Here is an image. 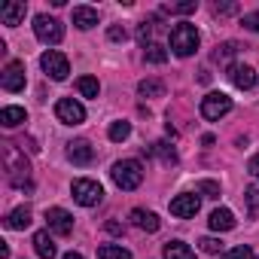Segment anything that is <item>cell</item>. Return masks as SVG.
I'll list each match as a JSON object with an SVG mask.
<instances>
[{"mask_svg":"<svg viewBox=\"0 0 259 259\" xmlns=\"http://www.w3.org/2000/svg\"><path fill=\"white\" fill-rule=\"evenodd\" d=\"M22 19H25V4L22 0H4V4H0V22L4 25L16 28V25H22Z\"/></svg>","mask_w":259,"mask_h":259,"instance_id":"12","label":"cell"},{"mask_svg":"<svg viewBox=\"0 0 259 259\" xmlns=\"http://www.w3.org/2000/svg\"><path fill=\"white\" fill-rule=\"evenodd\" d=\"M162 253H165V259H195L192 247H189V244H183V241H168Z\"/></svg>","mask_w":259,"mask_h":259,"instance_id":"20","label":"cell"},{"mask_svg":"<svg viewBox=\"0 0 259 259\" xmlns=\"http://www.w3.org/2000/svg\"><path fill=\"white\" fill-rule=\"evenodd\" d=\"M98 259H132V253H128L122 244H101L98 247Z\"/></svg>","mask_w":259,"mask_h":259,"instance_id":"22","label":"cell"},{"mask_svg":"<svg viewBox=\"0 0 259 259\" xmlns=\"http://www.w3.org/2000/svg\"><path fill=\"white\" fill-rule=\"evenodd\" d=\"M70 192H73V201H76V204H82V207H95V204H101V201H104V186H101L98 180H89V177L73 180Z\"/></svg>","mask_w":259,"mask_h":259,"instance_id":"4","label":"cell"},{"mask_svg":"<svg viewBox=\"0 0 259 259\" xmlns=\"http://www.w3.org/2000/svg\"><path fill=\"white\" fill-rule=\"evenodd\" d=\"M153 153H159L165 162H174V150H171L168 144H156V147H153Z\"/></svg>","mask_w":259,"mask_h":259,"instance_id":"34","label":"cell"},{"mask_svg":"<svg viewBox=\"0 0 259 259\" xmlns=\"http://www.w3.org/2000/svg\"><path fill=\"white\" fill-rule=\"evenodd\" d=\"M204 198H220V183H213V180H198V186H195Z\"/></svg>","mask_w":259,"mask_h":259,"instance_id":"27","label":"cell"},{"mask_svg":"<svg viewBox=\"0 0 259 259\" xmlns=\"http://www.w3.org/2000/svg\"><path fill=\"white\" fill-rule=\"evenodd\" d=\"M238 52V43H226L220 52H217V58H229V55H235Z\"/></svg>","mask_w":259,"mask_h":259,"instance_id":"36","label":"cell"},{"mask_svg":"<svg viewBox=\"0 0 259 259\" xmlns=\"http://www.w3.org/2000/svg\"><path fill=\"white\" fill-rule=\"evenodd\" d=\"M34 34H37L40 43L55 46V43L64 40V25H61L58 19H52V16H37V19H34Z\"/></svg>","mask_w":259,"mask_h":259,"instance_id":"5","label":"cell"},{"mask_svg":"<svg viewBox=\"0 0 259 259\" xmlns=\"http://www.w3.org/2000/svg\"><path fill=\"white\" fill-rule=\"evenodd\" d=\"M110 177H113V183H116L119 189L132 192V189H138V186L144 183V165H141L138 159H122V162L113 165Z\"/></svg>","mask_w":259,"mask_h":259,"instance_id":"1","label":"cell"},{"mask_svg":"<svg viewBox=\"0 0 259 259\" xmlns=\"http://www.w3.org/2000/svg\"><path fill=\"white\" fill-rule=\"evenodd\" d=\"M61 259H82V253H64Z\"/></svg>","mask_w":259,"mask_h":259,"instance_id":"38","label":"cell"},{"mask_svg":"<svg viewBox=\"0 0 259 259\" xmlns=\"http://www.w3.org/2000/svg\"><path fill=\"white\" fill-rule=\"evenodd\" d=\"M229 110H232V98H229V95H223V92H210V95H204V98H201V116H204V119H210V122L223 119Z\"/></svg>","mask_w":259,"mask_h":259,"instance_id":"7","label":"cell"},{"mask_svg":"<svg viewBox=\"0 0 259 259\" xmlns=\"http://www.w3.org/2000/svg\"><path fill=\"white\" fill-rule=\"evenodd\" d=\"M138 92H141V98H162V95H165V85H162L159 79H144V82L138 85Z\"/></svg>","mask_w":259,"mask_h":259,"instance_id":"24","label":"cell"},{"mask_svg":"<svg viewBox=\"0 0 259 259\" xmlns=\"http://www.w3.org/2000/svg\"><path fill=\"white\" fill-rule=\"evenodd\" d=\"M73 25L79 31H89L98 25V10L95 7H73Z\"/></svg>","mask_w":259,"mask_h":259,"instance_id":"16","label":"cell"},{"mask_svg":"<svg viewBox=\"0 0 259 259\" xmlns=\"http://www.w3.org/2000/svg\"><path fill=\"white\" fill-rule=\"evenodd\" d=\"M107 135H110V141H116V144H119V141H125L128 135H132V122H125V119H122V122H113Z\"/></svg>","mask_w":259,"mask_h":259,"instance_id":"26","label":"cell"},{"mask_svg":"<svg viewBox=\"0 0 259 259\" xmlns=\"http://www.w3.org/2000/svg\"><path fill=\"white\" fill-rule=\"evenodd\" d=\"M55 116L64 125H79V122H85V107L79 101H73V98H61L55 104Z\"/></svg>","mask_w":259,"mask_h":259,"instance_id":"8","label":"cell"},{"mask_svg":"<svg viewBox=\"0 0 259 259\" xmlns=\"http://www.w3.org/2000/svg\"><path fill=\"white\" fill-rule=\"evenodd\" d=\"M107 37H110L113 43H119V40H125V28H122V25H113V28L107 31Z\"/></svg>","mask_w":259,"mask_h":259,"instance_id":"35","label":"cell"},{"mask_svg":"<svg viewBox=\"0 0 259 259\" xmlns=\"http://www.w3.org/2000/svg\"><path fill=\"white\" fill-rule=\"evenodd\" d=\"M40 67H43L46 76H52L55 82L67 79V73H70V61H67V55H61V52H55V49H49V52L40 55Z\"/></svg>","mask_w":259,"mask_h":259,"instance_id":"6","label":"cell"},{"mask_svg":"<svg viewBox=\"0 0 259 259\" xmlns=\"http://www.w3.org/2000/svg\"><path fill=\"white\" fill-rule=\"evenodd\" d=\"M241 25H244L247 31H256V34H259V10H256V13H247V16L241 19Z\"/></svg>","mask_w":259,"mask_h":259,"instance_id":"30","label":"cell"},{"mask_svg":"<svg viewBox=\"0 0 259 259\" xmlns=\"http://www.w3.org/2000/svg\"><path fill=\"white\" fill-rule=\"evenodd\" d=\"M247 171H250V174H253V177L259 180V156H253V159H250V165H247Z\"/></svg>","mask_w":259,"mask_h":259,"instance_id":"37","label":"cell"},{"mask_svg":"<svg viewBox=\"0 0 259 259\" xmlns=\"http://www.w3.org/2000/svg\"><path fill=\"white\" fill-rule=\"evenodd\" d=\"M207 223H210L213 232H229V229H235V213H232L229 207H217Z\"/></svg>","mask_w":259,"mask_h":259,"instance_id":"17","label":"cell"},{"mask_svg":"<svg viewBox=\"0 0 259 259\" xmlns=\"http://www.w3.org/2000/svg\"><path fill=\"white\" fill-rule=\"evenodd\" d=\"M198 10V4L195 0H189V4H174V7H168V13H180V16H186V13H195Z\"/></svg>","mask_w":259,"mask_h":259,"instance_id":"31","label":"cell"},{"mask_svg":"<svg viewBox=\"0 0 259 259\" xmlns=\"http://www.w3.org/2000/svg\"><path fill=\"white\" fill-rule=\"evenodd\" d=\"M247 207H250L253 213L259 210V186H250V189H247Z\"/></svg>","mask_w":259,"mask_h":259,"instance_id":"32","label":"cell"},{"mask_svg":"<svg viewBox=\"0 0 259 259\" xmlns=\"http://www.w3.org/2000/svg\"><path fill=\"white\" fill-rule=\"evenodd\" d=\"M132 223L138 229H144V232H159V226H162V220L153 210H144V207H135L132 210Z\"/></svg>","mask_w":259,"mask_h":259,"instance_id":"15","label":"cell"},{"mask_svg":"<svg viewBox=\"0 0 259 259\" xmlns=\"http://www.w3.org/2000/svg\"><path fill=\"white\" fill-rule=\"evenodd\" d=\"M46 223H49V232H55V235H70L73 232V217L64 210V207H49L46 210Z\"/></svg>","mask_w":259,"mask_h":259,"instance_id":"10","label":"cell"},{"mask_svg":"<svg viewBox=\"0 0 259 259\" xmlns=\"http://www.w3.org/2000/svg\"><path fill=\"white\" fill-rule=\"evenodd\" d=\"M198 207H201V201H198V195H192V192H183V195L171 198V213H174V217H180V220L195 217V213H198Z\"/></svg>","mask_w":259,"mask_h":259,"instance_id":"11","label":"cell"},{"mask_svg":"<svg viewBox=\"0 0 259 259\" xmlns=\"http://www.w3.org/2000/svg\"><path fill=\"white\" fill-rule=\"evenodd\" d=\"M31 226V207L25 204V207H16L10 217H7V229H13V232H22V229H28Z\"/></svg>","mask_w":259,"mask_h":259,"instance_id":"19","label":"cell"},{"mask_svg":"<svg viewBox=\"0 0 259 259\" xmlns=\"http://www.w3.org/2000/svg\"><path fill=\"white\" fill-rule=\"evenodd\" d=\"M4 162H7V171H10V183L16 186V189H31V165H28V159L13 147V144H7V150H4Z\"/></svg>","mask_w":259,"mask_h":259,"instance_id":"3","label":"cell"},{"mask_svg":"<svg viewBox=\"0 0 259 259\" xmlns=\"http://www.w3.org/2000/svg\"><path fill=\"white\" fill-rule=\"evenodd\" d=\"M198 247H201V253H210V256H217V253L223 250V241L207 235V238H201V241H198Z\"/></svg>","mask_w":259,"mask_h":259,"instance_id":"28","label":"cell"},{"mask_svg":"<svg viewBox=\"0 0 259 259\" xmlns=\"http://www.w3.org/2000/svg\"><path fill=\"white\" fill-rule=\"evenodd\" d=\"M76 92H79L82 98H98L101 85H98V79H95V76H79V79H76Z\"/></svg>","mask_w":259,"mask_h":259,"instance_id":"23","label":"cell"},{"mask_svg":"<svg viewBox=\"0 0 259 259\" xmlns=\"http://www.w3.org/2000/svg\"><path fill=\"white\" fill-rule=\"evenodd\" d=\"M150 37H153V22H144L141 31H138V40H141L144 46H150Z\"/></svg>","mask_w":259,"mask_h":259,"instance_id":"33","label":"cell"},{"mask_svg":"<svg viewBox=\"0 0 259 259\" xmlns=\"http://www.w3.org/2000/svg\"><path fill=\"white\" fill-rule=\"evenodd\" d=\"M201 37H198V28L189 25V22H180L171 28V52L180 55V58H189L195 49H198Z\"/></svg>","mask_w":259,"mask_h":259,"instance_id":"2","label":"cell"},{"mask_svg":"<svg viewBox=\"0 0 259 259\" xmlns=\"http://www.w3.org/2000/svg\"><path fill=\"white\" fill-rule=\"evenodd\" d=\"M25 64L22 61H10L4 67V73H0V85H4V92H22L25 89Z\"/></svg>","mask_w":259,"mask_h":259,"instance_id":"9","label":"cell"},{"mask_svg":"<svg viewBox=\"0 0 259 259\" xmlns=\"http://www.w3.org/2000/svg\"><path fill=\"white\" fill-rule=\"evenodd\" d=\"M223 259H253V250H250L247 244H238V247H232L229 253H223Z\"/></svg>","mask_w":259,"mask_h":259,"instance_id":"29","label":"cell"},{"mask_svg":"<svg viewBox=\"0 0 259 259\" xmlns=\"http://www.w3.org/2000/svg\"><path fill=\"white\" fill-rule=\"evenodd\" d=\"M67 159L73 162V165H89L92 159H95V150H92V144L89 141H70L67 144Z\"/></svg>","mask_w":259,"mask_h":259,"instance_id":"14","label":"cell"},{"mask_svg":"<svg viewBox=\"0 0 259 259\" xmlns=\"http://www.w3.org/2000/svg\"><path fill=\"white\" fill-rule=\"evenodd\" d=\"M34 250H37L40 259H55V241H52V235L49 232H37L34 235Z\"/></svg>","mask_w":259,"mask_h":259,"instance_id":"18","label":"cell"},{"mask_svg":"<svg viewBox=\"0 0 259 259\" xmlns=\"http://www.w3.org/2000/svg\"><path fill=\"white\" fill-rule=\"evenodd\" d=\"M144 58H147L150 64H165L168 52H165V46H162V43H150V46L144 49Z\"/></svg>","mask_w":259,"mask_h":259,"instance_id":"25","label":"cell"},{"mask_svg":"<svg viewBox=\"0 0 259 259\" xmlns=\"http://www.w3.org/2000/svg\"><path fill=\"white\" fill-rule=\"evenodd\" d=\"M25 119H28L25 107H4V110H0V122H4L7 128H16V125H22Z\"/></svg>","mask_w":259,"mask_h":259,"instance_id":"21","label":"cell"},{"mask_svg":"<svg viewBox=\"0 0 259 259\" xmlns=\"http://www.w3.org/2000/svg\"><path fill=\"white\" fill-rule=\"evenodd\" d=\"M229 79L235 89H253L256 85V73L250 64H229Z\"/></svg>","mask_w":259,"mask_h":259,"instance_id":"13","label":"cell"}]
</instances>
